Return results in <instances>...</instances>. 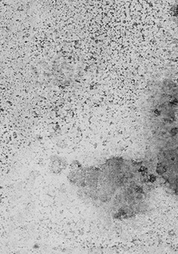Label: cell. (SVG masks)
<instances>
[{
    "label": "cell",
    "instance_id": "6da1fadb",
    "mask_svg": "<svg viewBox=\"0 0 178 254\" xmlns=\"http://www.w3.org/2000/svg\"><path fill=\"white\" fill-rule=\"evenodd\" d=\"M83 172L77 187L98 207L115 218H128L145 209L155 176L142 162L115 159Z\"/></svg>",
    "mask_w": 178,
    "mask_h": 254
}]
</instances>
